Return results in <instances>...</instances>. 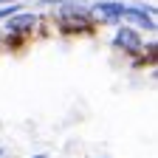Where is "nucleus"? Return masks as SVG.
<instances>
[{
  "label": "nucleus",
  "instance_id": "1",
  "mask_svg": "<svg viewBox=\"0 0 158 158\" xmlns=\"http://www.w3.org/2000/svg\"><path fill=\"white\" fill-rule=\"evenodd\" d=\"M113 45H116V48H122V51L135 54V51H141V37H138V31L122 26V28L116 31V37H113Z\"/></svg>",
  "mask_w": 158,
  "mask_h": 158
},
{
  "label": "nucleus",
  "instance_id": "2",
  "mask_svg": "<svg viewBox=\"0 0 158 158\" xmlns=\"http://www.w3.org/2000/svg\"><path fill=\"white\" fill-rule=\"evenodd\" d=\"M124 9L127 6H122V3H116V0H105V3H96L93 6V14L96 17H102V20H122V14H124Z\"/></svg>",
  "mask_w": 158,
  "mask_h": 158
},
{
  "label": "nucleus",
  "instance_id": "3",
  "mask_svg": "<svg viewBox=\"0 0 158 158\" xmlns=\"http://www.w3.org/2000/svg\"><path fill=\"white\" fill-rule=\"evenodd\" d=\"M34 26H37V17L34 14H17V17H9V23H6L9 34H20V37H23L26 31H31Z\"/></svg>",
  "mask_w": 158,
  "mask_h": 158
},
{
  "label": "nucleus",
  "instance_id": "4",
  "mask_svg": "<svg viewBox=\"0 0 158 158\" xmlns=\"http://www.w3.org/2000/svg\"><path fill=\"white\" fill-rule=\"evenodd\" d=\"M122 17L133 20L135 26H144L147 31H152V28H155V23H152V17H150V14H144L141 9H124V14H122Z\"/></svg>",
  "mask_w": 158,
  "mask_h": 158
},
{
  "label": "nucleus",
  "instance_id": "5",
  "mask_svg": "<svg viewBox=\"0 0 158 158\" xmlns=\"http://www.w3.org/2000/svg\"><path fill=\"white\" fill-rule=\"evenodd\" d=\"M20 11V6L17 3H9V6H0V20L3 17H11V14H17Z\"/></svg>",
  "mask_w": 158,
  "mask_h": 158
},
{
  "label": "nucleus",
  "instance_id": "6",
  "mask_svg": "<svg viewBox=\"0 0 158 158\" xmlns=\"http://www.w3.org/2000/svg\"><path fill=\"white\" fill-rule=\"evenodd\" d=\"M0 3H6V6H9V3H17V0H0Z\"/></svg>",
  "mask_w": 158,
  "mask_h": 158
},
{
  "label": "nucleus",
  "instance_id": "7",
  "mask_svg": "<svg viewBox=\"0 0 158 158\" xmlns=\"http://www.w3.org/2000/svg\"><path fill=\"white\" fill-rule=\"evenodd\" d=\"M34 158H45V155H34Z\"/></svg>",
  "mask_w": 158,
  "mask_h": 158
}]
</instances>
